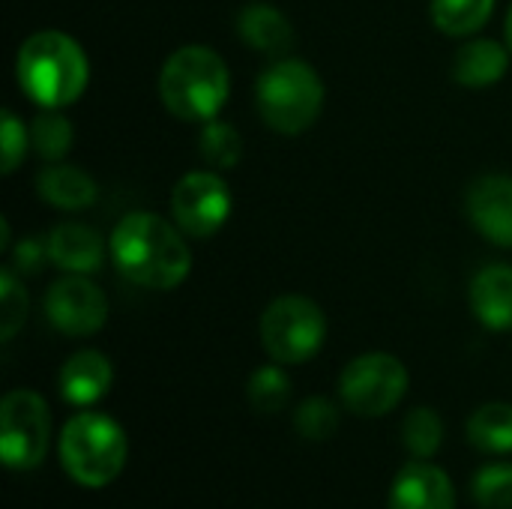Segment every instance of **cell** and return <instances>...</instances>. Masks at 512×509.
<instances>
[{"label": "cell", "mask_w": 512, "mask_h": 509, "mask_svg": "<svg viewBox=\"0 0 512 509\" xmlns=\"http://www.w3.org/2000/svg\"><path fill=\"white\" fill-rule=\"evenodd\" d=\"M507 45H510V51H512V6H510V15H507Z\"/></svg>", "instance_id": "cell-30"}, {"label": "cell", "mask_w": 512, "mask_h": 509, "mask_svg": "<svg viewBox=\"0 0 512 509\" xmlns=\"http://www.w3.org/2000/svg\"><path fill=\"white\" fill-rule=\"evenodd\" d=\"M48 261L63 273L90 276L105 261V243L99 231L81 222H63L48 234Z\"/></svg>", "instance_id": "cell-14"}, {"label": "cell", "mask_w": 512, "mask_h": 509, "mask_svg": "<svg viewBox=\"0 0 512 509\" xmlns=\"http://www.w3.org/2000/svg\"><path fill=\"white\" fill-rule=\"evenodd\" d=\"M72 138H75V129L60 111L42 108V114L30 123V147L45 162H60L69 153Z\"/></svg>", "instance_id": "cell-22"}, {"label": "cell", "mask_w": 512, "mask_h": 509, "mask_svg": "<svg viewBox=\"0 0 512 509\" xmlns=\"http://www.w3.org/2000/svg\"><path fill=\"white\" fill-rule=\"evenodd\" d=\"M57 384H60L63 402H69L75 408H90L108 396V390L114 384V366L102 351L84 348V351H75L63 363Z\"/></svg>", "instance_id": "cell-13"}, {"label": "cell", "mask_w": 512, "mask_h": 509, "mask_svg": "<svg viewBox=\"0 0 512 509\" xmlns=\"http://www.w3.org/2000/svg\"><path fill=\"white\" fill-rule=\"evenodd\" d=\"M258 330L261 345L273 363L300 366L324 348L327 318L315 300L303 294H285L264 309Z\"/></svg>", "instance_id": "cell-6"}, {"label": "cell", "mask_w": 512, "mask_h": 509, "mask_svg": "<svg viewBox=\"0 0 512 509\" xmlns=\"http://www.w3.org/2000/svg\"><path fill=\"white\" fill-rule=\"evenodd\" d=\"M255 102L264 123L279 135H300L315 126L324 108V81L306 60L282 57L255 81Z\"/></svg>", "instance_id": "cell-4"}, {"label": "cell", "mask_w": 512, "mask_h": 509, "mask_svg": "<svg viewBox=\"0 0 512 509\" xmlns=\"http://www.w3.org/2000/svg\"><path fill=\"white\" fill-rule=\"evenodd\" d=\"M471 495L480 509H512V465H486L471 480Z\"/></svg>", "instance_id": "cell-26"}, {"label": "cell", "mask_w": 512, "mask_h": 509, "mask_svg": "<svg viewBox=\"0 0 512 509\" xmlns=\"http://www.w3.org/2000/svg\"><path fill=\"white\" fill-rule=\"evenodd\" d=\"M231 96V72L207 45L177 48L159 72V99L183 123H207L219 117Z\"/></svg>", "instance_id": "cell-3"}, {"label": "cell", "mask_w": 512, "mask_h": 509, "mask_svg": "<svg viewBox=\"0 0 512 509\" xmlns=\"http://www.w3.org/2000/svg\"><path fill=\"white\" fill-rule=\"evenodd\" d=\"M27 321V294L24 285L15 279L12 267H3L0 273V339L9 342Z\"/></svg>", "instance_id": "cell-27"}, {"label": "cell", "mask_w": 512, "mask_h": 509, "mask_svg": "<svg viewBox=\"0 0 512 509\" xmlns=\"http://www.w3.org/2000/svg\"><path fill=\"white\" fill-rule=\"evenodd\" d=\"M468 441L480 453L507 456L512 453V405L510 402H489L477 408L468 420Z\"/></svg>", "instance_id": "cell-19"}, {"label": "cell", "mask_w": 512, "mask_h": 509, "mask_svg": "<svg viewBox=\"0 0 512 509\" xmlns=\"http://www.w3.org/2000/svg\"><path fill=\"white\" fill-rule=\"evenodd\" d=\"M36 192L45 204L57 210H87L99 198L96 180L84 168L63 165V162H51L48 168L39 171Z\"/></svg>", "instance_id": "cell-17"}, {"label": "cell", "mask_w": 512, "mask_h": 509, "mask_svg": "<svg viewBox=\"0 0 512 509\" xmlns=\"http://www.w3.org/2000/svg\"><path fill=\"white\" fill-rule=\"evenodd\" d=\"M402 444L414 459L429 462L444 444V420L432 408H414L402 423Z\"/></svg>", "instance_id": "cell-23"}, {"label": "cell", "mask_w": 512, "mask_h": 509, "mask_svg": "<svg viewBox=\"0 0 512 509\" xmlns=\"http://www.w3.org/2000/svg\"><path fill=\"white\" fill-rule=\"evenodd\" d=\"M234 210L231 189L216 171H189L171 192V219L186 237H213Z\"/></svg>", "instance_id": "cell-9"}, {"label": "cell", "mask_w": 512, "mask_h": 509, "mask_svg": "<svg viewBox=\"0 0 512 509\" xmlns=\"http://www.w3.org/2000/svg\"><path fill=\"white\" fill-rule=\"evenodd\" d=\"M291 378L285 375L282 363H273V366H261L252 372L249 378V387H246V396H249V405L255 414L261 417H273L279 411H285L288 399H291Z\"/></svg>", "instance_id": "cell-21"}, {"label": "cell", "mask_w": 512, "mask_h": 509, "mask_svg": "<svg viewBox=\"0 0 512 509\" xmlns=\"http://www.w3.org/2000/svg\"><path fill=\"white\" fill-rule=\"evenodd\" d=\"M198 144H201L204 162L210 168H219V171H231L240 162V156H243V138H240V132L231 123L219 120V117H213V120L204 123Z\"/></svg>", "instance_id": "cell-24"}, {"label": "cell", "mask_w": 512, "mask_h": 509, "mask_svg": "<svg viewBox=\"0 0 512 509\" xmlns=\"http://www.w3.org/2000/svg\"><path fill=\"white\" fill-rule=\"evenodd\" d=\"M0 156H3V174H12L24 153H27V144H30V129H24V123L6 108L3 117H0Z\"/></svg>", "instance_id": "cell-28"}, {"label": "cell", "mask_w": 512, "mask_h": 509, "mask_svg": "<svg viewBox=\"0 0 512 509\" xmlns=\"http://www.w3.org/2000/svg\"><path fill=\"white\" fill-rule=\"evenodd\" d=\"M390 509H456V492L438 465L417 459L393 480Z\"/></svg>", "instance_id": "cell-12"}, {"label": "cell", "mask_w": 512, "mask_h": 509, "mask_svg": "<svg viewBox=\"0 0 512 509\" xmlns=\"http://www.w3.org/2000/svg\"><path fill=\"white\" fill-rule=\"evenodd\" d=\"M45 318L63 336H93L108 321V300L87 276L66 273L45 294Z\"/></svg>", "instance_id": "cell-10"}, {"label": "cell", "mask_w": 512, "mask_h": 509, "mask_svg": "<svg viewBox=\"0 0 512 509\" xmlns=\"http://www.w3.org/2000/svg\"><path fill=\"white\" fill-rule=\"evenodd\" d=\"M51 441V411L36 390H12L0 405V456L9 471L42 465Z\"/></svg>", "instance_id": "cell-8"}, {"label": "cell", "mask_w": 512, "mask_h": 509, "mask_svg": "<svg viewBox=\"0 0 512 509\" xmlns=\"http://www.w3.org/2000/svg\"><path fill=\"white\" fill-rule=\"evenodd\" d=\"M495 12V0H432L429 15L447 36H474Z\"/></svg>", "instance_id": "cell-20"}, {"label": "cell", "mask_w": 512, "mask_h": 509, "mask_svg": "<svg viewBox=\"0 0 512 509\" xmlns=\"http://www.w3.org/2000/svg\"><path fill=\"white\" fill-rule=\"evenodd\" d=\"M126 453V432L108 414L81 411L60 432L63 471L84 489H102L114 483L126 465Z\"/></svg>", "instance_id": "cell-5"}, {"label": "cell", "mask_w": 512, "mask_h": 509, "mask_svg": "<svg viewBox=\"0 0 512 509\" xmlns=\"http://www.w3.org/2000/svg\"><path fill=\"white\" fill-rule=\"evenodd\" d=\"M48 258V243L36 240V237H27V240H18V246L12 249V270L21 273V276H30V273H39L42 261Z\"/></svg>", "instance_id": "cell-29"}, {"label": "cell", "mask_w": 512, "mask_h": 509, "mask_svg": "<svg viewBox=\"0 0 512 509\" xmlns=\"http://www.w3.org/2000/svg\"><path fill=\"white\" fill-rule=\"evenodd\" d=\"M510 66V45L498 39H471L456 51L453 78L465 87H489L507 75Z\"/></svg>", "instance_id": "cell-18"}, {"label": "cell", "mask_w": 512, "mask_h": 509, "mask_svg": "<svg viewBox=\"0 0 512 509\" xmlns=\"http://www.w3.org/2000/svg\"><path fill=\"white\" fill-rule=\"evenodd\" d=\"M237 36L249 48H255L267 57H279V54L291 51V45H294V27H291L288 15L279 12L273 3H261V0L246 3L240 9Z\"/></svg>", "instance_id": "cell-16"}, {"label": "cell", "mask_w": 512, "mask_h": 509, "mask_svg": "<svg viewBox=\"0 0 512 509\" xmlns=\"http://www.w3.org/2000/svg\"><path fill=\"white\" fill-rule=\"evenodd\" d=\"M15 78L21 93L39 108L60 111L87 90L90 60L69 33L39 30L21 42L15 57Z\"/></svg>", "instance_id": "cell-2"}, {"label": "cell", "mask_w": 512, "mask_h": 509, "mask_svg": "<svg viewBox=\"0 0 512 509\" xmlns=\"http://www.w3.org/2000/svg\"><path fill=\"white\" fill-rule=\"evenodd\" d=\"M471 312L474 318L495 330H512V267L510 264H489L471 279Z\"/></svg>", "instance_id": "cell-15"}, {"label": "cell", "mask_w": 512, "mask_h": 509, "mask_svg": "<svg viewBox=\"0 0 512 509\" xmlns=\"http://www.w3.org/2000/svg\"><path fill=\"white\" fill-rule=\"evenodd\" d=\"M465 210L471 225L495 246H512V177L483 174L471 183Z\"/></svg>", "instance_id": "cell-11"}, {"label": "cell", "mask_w": 512, "mask_h": 509, "mask_svg": "<svg viewBox=\"0 0 512 509\" xmlns=\"http://www.w3.org/2000/svg\"><path fill=\"white\" fill-rule=\"evenodd\" d=\"M294 429L303 441L321 444L339 432V408L327 396H309L294 411Z\"/></svg>", "instance_id": "cell-25"}, {"label": "cell", "mask_w": 512, "mask_h": 509, "mask_svg": "<svg viewBox=\"0 0 512 509\" xmlns=\"http://www.w3.org/2000/svg\"><path fill=\"white\" fill-rule=\"evenodd\" d=\"M408 369L399 357L372 351L354 357L339 378V399L342 405L363 420H375L390 414L408 393Z\"/></svg>", "instance_id": "cell-7"}, {"label": "cell", "mask_w": 512, "mask_h": 509, "mask_svg": "<svg viewBox=\"0 0 512 509\" xmlns=\"http://www.w3.org/2000/svg\"><path fill=\"white\" fill-rule=\"evenodd\" d=\"M111 261L123 279L150 291H171L192 270V249L177 222L159 213H129L117 222L108 240Z\"/></svg>", "instance_id": "cell-1"}]
</instances>
